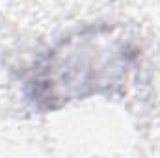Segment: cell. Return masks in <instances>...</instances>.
<instances>
[{"mask_svg": "<svg viewBox=\"0 0 160 158\" xmlns=\"http://www.w3.org/2000/svg\"><path fill=\"white\" fill-rule=\"evenodd\" d=\"M134 52L110 28H91L54 47L30 80L34 101L58 108L101 93L127 77Z\"/></svg>", "mask_w": 160, "mask_h": 158, "instance_id": "cell-1", "label": "cell"}]
</instances>
